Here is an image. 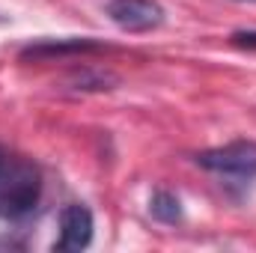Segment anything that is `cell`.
<instances>
[{
	"instance_id": "6da1fadb",
	"label": "cell",
	"mask_w": 256,
	"mask_h": 253,
	"mask_svg": "<svg viewBox=\"0 0 256 253\" xmlns=\"http://www.w3.org/2000/svg\"><path fill=\"white\" fill-rule=\"evenodd\" d=\"M42 196L39 173L30 164H15L0 170V220H24L36 212Z\"/></svg>"
},
{
	"instance_id": "7a4b0ae2",
	"label": "cell",
	"mask_w": 256,
	"mask_h": 253,
	"mask_svg": "<svg viewBox=\"0 0 256 253\" xmlns=\"http://www.w3.org/2000/svg\"><path fill=\"white\" fill-rule=\"evenodd\" d=\"M196 164L208 173L230 176V179H256V143L254 140H236L218 149H206L196 155Z\"/></svg>"
},
{
	"instance_id": "3957f363",
	"label": "cell",
	"mask_w": 256,
	"mask_h": 253,
	"mask_svg": "<svg viewBox=\"0 0 256 253\" xmlns=\"http://www.w3.org/2000/svg\"><path fill=\"white\" fill-rule=\"evenodd\" d=\"M108 18L126 33H149L164 24V6L155 0H110Z\"/></svg>"
},
{
	"instance_id": "277c9868",
	"label": "cell",
	"mask_w": 256,
	"mask_h": 253,
	"mask_svg": "<svg viewBox=\"0 0 256 253\" xmlns=\"http://www.w3.org/2000/svg\"><path fill=\"white\" fill-rule=\"evenodd\" d=\"M92 212L86 206H66L60 212V238L54 242V250H84L92 242Z\"/></svg>"
},
{
	"instance_id": "5b68a950",
	"label": "cell",
	"mask_w": 256,
	"mask_h": 253,
	"mask_svg": "<svg viewBox=\"0 0 256 253\" xmlns=\"http://www.w3.org/2000/svg\"><path fill=\"white\" fill-rule=\"evenodd\" d=\"M149 214H152L158 224H167V226L182 224V218H185V212H182V200H179L173 190H167V188L152 190V196H149Z\"/></svg>"
},
{
	"instance_id": "8992f818",
	"label": "cell",
	"mask_w": 256,
	"mask_h": 253,
	"mask_svg": "<svg viewBox=\"0 0 256 253\" xmlns=\"http://www.w3.org/2000/svg\"><path fill=\"white\" fill-rule=\"evenodd\" d=\"M98 42L90 39H66V42H36L30 48H24V60L27 57H54V54H72V51H98Z\"/></svg>"
},
{
	"instance_id": "52a82bcc",
	"label": "cell",
	"mask_w": 256,
	"mask_h": 253,
	"mask_svg": "<svg viewBox=\"0 0 256 253\" xmlns=\"http://www.w3.org/2000/svg\"><path fill=\"white\" fill-rule=\"evenodd\" d=\"M232 45H238V48H256V30H238V33H232Z\"/></svg>"
},
{
	"instance_id": "ba28073f",
	"label": "cell",
	"mask_w": 256,
	"mask_h": 253,
	"mask_svg": "<svg viewBox=\"0 0 256 253\" xmlns=\"http://www.w3.org/2000/svg\"><path fill=\"white\" fill-rule=\"evenodd\" d=\"M238 3H256V0H238Z\"/></svg>"
},
{
	"instance_id": "9c48e42d",
	"label": "cell",
	"mask_w": 256,
	"mask_h": 253,
	"mask_svg": "<svg viewBox=\"0 0 256 253\" xmlns=\"http://www.w3.org/2000/svg\"><path fill=\"white\" fill-rule=\"evenodd\" d=\"M0 170H3V158H0Z\"/></svg>"
},
{
	"instance_id": "30bf717a",
	"label": "cell",
	"mask_w": 256,
	"mask_h": 253,
	"mask_svg": "<svg viewBox=\"0 0 256 253\" xmlns=\"http://www.w3.org/2000/svg\"><path fill=\"white\" fill-rule=\"evenodd\" d=\"M0 21H3V18H0Z\"/></svg>"
}]
</instances>
